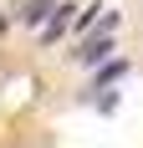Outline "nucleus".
<instances>
[{
    "label": "nucleus",
    "instance_id": "f257e3e1",
    "mask_svg": "<svg viewBox=\"0 0 143 148\" xmlns=\"http://www.w3.org/2000/svg\"><path fill=\"white\" fill-rule=\"evenodd\" d=\"M107 51H113V41H107V36H97V41H87L82 51H77V56H82V61H102Z\"/></svg>",
    "mask_w": 143,
    "mask_h": 148
}]
</instances>
